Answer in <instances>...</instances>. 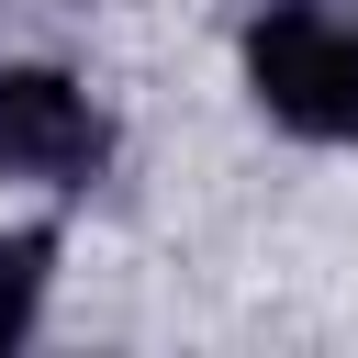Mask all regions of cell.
<instances>
[{
  "instance_id": "obj_1",
  "label": "cell",
  "mask_w": 358,
  "mask_h": 358,
  "mask_svg": "<svg viewBox=\"0 0 358 358\" xmlns=\"http://www.w3.org/2000/svg\"><path fill=\"white\" fill-rule=\"evenodd\" d=\"M246 90L302 145H358V22L324 0H280L246 22Z\"/></svg>"
},
{
  "instance_id": "obj_2",
  "label": "cell",
  "mask_w": 358,
  "mask_h": 358,
  "mask_svg": "<svg viewBox=\"0 0 358 358\" xmlns=\"http://www.w3.org/2000/svg\"><path fill=\"white\" fill-rule=\"evenodd\" d=\"M112 157V123L78 78L56 67H0V179H45V190H78L90 168Z\"/></svg>"
},
{
  "instance_id": "obj_3",
  "label": "cell",
  "mask_w": 358,
  "mask_h": 358,
  "mask_svg": "<svg viewBox=\"0 0 358 358\" xmlns=\"http://www.w3.org/2000/svg\"><path fill=\"white\" fill-rule=\"evenodd\" d=\"M45 280H56V235H45V224L0 235V347H22V336H34V313H45Z\"/></svg>"
}]
</instances>
